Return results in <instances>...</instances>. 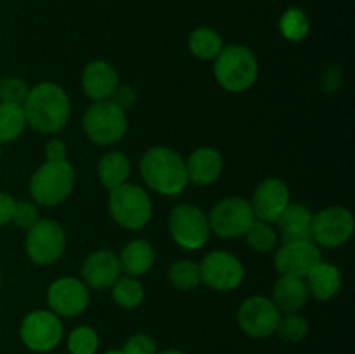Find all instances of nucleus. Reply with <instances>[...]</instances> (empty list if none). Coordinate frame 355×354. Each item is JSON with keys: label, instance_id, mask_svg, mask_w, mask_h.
<instances>
[{"label": "nucleus", "instance_id": "nucleus-43", "mask_svg": "<svg viewBox=\"0 0 355 354\" xmlns=\"http://www.w3.org/2000/svg\"><path fill=\"white\" fill-rule=\"evenodd\" d=\"M0 158H2V149H0Z\"/></svg>", "mask_w": 355, "mask_h": 354}, {"label": "nucleus", "instance_id": "nucleus-17", "mask_svg": "<svg viewBox=\"0 0 355 354\" xmlns=\"http://www.w3.org/2000/svg\"><path fill=\"white\" fill-rule=\"evenodd\" d=\"M121 274L120 259L113 250H94L82 264V281L89 290H107Z\"/></svg>", "mask_w": 355, "mask_h": 354}, {"label": "nucleus", "instance_id": "nucleus-11", "mask_svg": "<svg viewBox=\"0 0 355 354\" xmlns=\"http://www.w3.org/2000/svg\"><path fill=\"white\" fill-rule=\"evenodd\" d=\"M24 346L35 353H49L62 339V323L51 309H37L24 316L19 328Z\"/></svg>", "mask_w": 355, "mask_h": 354}, {"label": "nucleus", "instance_id": "nucleus-1", "mask_svg": "<svg viewBox=\"0 0 355 354\" xmlns=\"http://www.w3.org/2000/svg\"><path fill=\"white\" fill-rule=\"evenodd\" d=\"M23 111L28 127L40 134L54 135L68 125L71 103L59 83L40 82L30 89Z\"/></svg>", "mask_w": 355, "mask_h": 354}, {"label": "nucleus", "instance_id": "nucleus-19", "mask_svg": "<svg viewBox=\"0 0 355 354\" xmlns=\"http://www.w3.org/2000/svg\"><path fill=\"white\" fill-rule=\"evenodd\" d=\"M312 214L311 208L304 203H288L283 214L274 222L281 242H305L312 239Z\"/></svg>", "mask_w": 355, "mask_h": 354}, {"label": "nucleus", "instance_id": "nucleus-2", "mask_svg": "<svg viewBox=\"0 0 355 354\" xmlns=\"http://www.w3.org/2000/svg\"><path fill=\"white\" fill-rule=\"evenodd\" d=\"M139 172L146 186L163 196H177L189 184L186 160L168 146H153L142 155Z\"/></svg>", "mask_w": 355, "mask_h": 354}, {"label": "nucleus", "instance_id": "nucleus-15", "mask_svg": "<svg viewBox=\"0 0 355 354\" xmlns=\"http://www.w3.org/2000/svg\"><path fill=\"white\" fill-rule=\"evenodd\" d=\"M322 260L319 246L312 239L284 242L274 253V267L279 274L305 278Z\"/></svg>", "mask_w": 355, "mask_h": 354}, {"label": "nucleus", "instance_id": "nucleus-26", "mask_svg": "<svg viewBox=\"0 0 355 354\" xmlns=\"http://www.w3.org/2000/svg\"><path fill=\"white\" fill-rule=\"evenodd\" d=\"M144 287L139 281V278L132 276H120L114 285L111 287V297L114 304L121 309H135L144 301Z\"/></svg>", "mask_w": 355, "mask_h": 354}, {"label": "nucleus", "instance_id": "nucleus-41", "mask_svg": "<svg viewBox=\"0 0 355 354\" xmlns=\"http://www.w3.org/2000/svg\"><path fill=\"white\" fill-rule=\"evenodd\" d=\"M104 354H123V351H121V349H110V351H106Z\"/></svg>", "mask_w": 355, "mask_h": 354}, {"label": "nucleus", "instance_id": "nucleus-7", "mask_svg": "<svg viewBox=\"0 0 355 354\" xmlns=\"http://www.w3.org/2000/svg\"><path fill=\"white\" fill-rule=\"evenodd\" d=\"M168 233L184 250H198L210 238L208 215L194 203H179L168 214Z\"/></svg>", "mask_w": 355, "mask_h": 354}, {"label": "nucleus", "instance_id": "nucleus-30", "mask_svg": "<svg viewBox=\"0 0 355 354\" xmlns=\"http://www.w3.org/2000/svg\"><path fill=\"white\" fill-rule=\"evenodd\" d=\"M279 31L288 42H302L311 31V21L304 10L298 7H291L281 14Z\"/></svg>", "mask_w": 355, "mask_h": 354}, {"label": "nucleus", "instance_id": "nucleus-35", "mask_svg": "<svg viewBox=\"0 0 355 354\" xmlns=\"http://www.w3.org/2000/svg\"><path fill=\"white\" fill-rule=\"evenodd\" d=\"M123 354H156V342L148 333H134L123 346Z\"/></svg>", "mask_w": 355, "mask_h": 354}, {"label": "nucleus", "instance_id": "nucleus-24", "mask_svg": "<svg viewBox=\"0 0 355 354\" xmlns=\"http://www.w3.org/2000/svg\"><path fill=\"white\" fill-rule=\"evenodd\" d=\"M132 174V163L125 153L121 151H107L101 156L97 163V177L101 184L107 191L128 183V177Z\"/></svg>", "mask_w": 355, "mask_h": 354}, {"label": "nucleus", "instance_id": "nucleus-27", "mask_svg": "<svg viewBox=\"0 0 355 354\" xmlns=\"http://www.w3.org/2000/svg\"><path fill=\"white\" fill-rule=\"evenodd\" d=\"M26 127L23 106L0 103V144L19 139Z\"/></svg>", "mask_w": 355, "mask_h": 354}, {"label": "nucleus", "instance_id": "nucleus-16", "mask_svg": "<svg viewBox=\"0 0 355 354\" xmlns=\"http://www.w3.org/2000/svg\"><path fill=\"white\" fill-rule=\"evenodd\" d=\"M290 203V187L279 177H267L253 191L250 205L255 219L274 224Z\"/></svg>", "mask_w": 355, "mask_h": 354}, {"label": "nucleus", "instance_id": "nucleus-21", "mask_svg": "<svg viewBox=\"0 0 355 354\" xmlns=\"http://www.w3.org/2000/svg\"><path fill=\"white\" fill-rule=\"evenodd\" d=\"M307 298L309 292L304 278L281 274L274 283L270 301L274 302L281 314H293V312H300V309H304Z\"/></svg>", "mask_w": 355, "mask_h": 354}, {"label": "nucleus", "instance_id": "nucleus-31", "mask_svg": "<svg viewBox=\"0 0 355 354\" xmlns=\"http://www.w3.org/2000/svg\"><path fill=\"white\" fill-rule=\"evenodd\" d=\"M276 333L281 339L286 340V342L298 344L309 335V321L300 314V312L281 314Z\"/></svg>", "mask_w": 355, "mask_h": 354}, {"label": "nucleus", "instance_id": "nucleus-20", "mask_svg": "<svg viewBox=\"0 0 355 354\" xmlns=\"http://www.w3.org/2000/svg\"><path fill=\"white\" fill-rule=\"evenodd\" d=\"M186 169L189 183L196 186H208L220 177L224 170V158L215 148L203 146L191 153L186 160Z\"/></svg>", "mask_w": 355, "mask_h": 354}, {"label": "nucleus", "instance_id": "nucleus-39", "mask_svg": "<svg viewBox=\"0 0 355 354\" xmlns=\"http://www.w3.org/2000/svg\"><path fill=\"white\" fill-rule=\"evenodd\" d=\"M14 207H16V200L9 193L0 191V228L12 222Z\"/></svg>", "mask_w": 355, "mask_h": 354}, {"label": "nucleus", "instance_id": "nucleus-25", "mask_svg": "<svg viewBox=\"0 0 355 354\" xmlns=\"http://www.w3.org/2000/svg\"><path fill=\"white\" fill-rule=\"evenodd\" d=\"M189 52L201 61H214L224 47L220 33L214 28L200 26L189 35Z\"/></svg>", "mask_w": 355, "mask_h": 354}, {"label": "nucleus", "instance_id": "nucleus-8", "mask_svg": "<svg viewBox=\"0 0 355 354\" xmlns=\"http://www.w3.org/2000/svg\"><path fill=\"white\" fill-rule=\"evenodd\" d=\"M66 231L54 219H38L37 224L26 231L24 252L37 266H51L66 252Z\"/></svg>", "mask_w": 355, "mask_h": 354}, {"label": "nucleus", "instance_id": "nucleus-28", "mask_svg": "<svg viewBox=\"0 0 355 354\" xmlns=\"http://www.w3.org/2000/svg\"><path fill=\"white\" fill-rule=\"evenodd\" d=\"M166 276H168L170 285L179 292L194 290L201 285L200 264L189 259H180L173 262Z\"/></svg>", "mask_w": 355, "mask_h": 354}, {"label": "nucleus", "instance_id": "nucleus-38", "mask_svg": "<svg viewBox=\"0 0 355 354\" xmlns=\"http://www.w3.org/2000/svg\"><path fill=\"white\" fill-rule=\"evenodd\" d=\"M321 83H322V89H324L326 94L336 92V90H338L343 83L342 68L336 65L328 66V68L324 69V73H322Z\"/></svg>", "mask_w": 355, "mask_h": 354}, {"label": "nucleus", "instance_id": "nucleus-33", "mask_svg": "<svg viewBox=\"0 0 355 354\" xmlns=\"http://www.w3.org/2000/svg\"><path fill=\"white\" fill-rule=\"evenodd\" d=\"M31 87L28 85L26 80L16 75H7L0 78V103L7 104H19L26 101Z\"/></svg>", "mask_w": 355, "mask_h": 354}, {"label": "nucleus", "instance_id": "nucleus-36", "mask_svg": "<svg viewBox=\"0 0 355 354\" xmlns=\"http://www.w3.org/2000/svg\"><path fill=\"white\" fill-rule=\"evenodd\" d=\"M110 101H113L118 108H121V110L127 113V111H130L132 108L135 106V103H137V92H135L134 87L120 83V85L114 89L113 96H111Z\"/></svg>", "mask_w": 355, "mask_h": 354}, {"label": "nucleus", "instance_id": "nucleus-32", "mask_svg": "<svg viewBox=\"0 0 355 354\" xmlns=\"http://www.w3.org/2000/svg\"><path fill=\"white\" fill-rule=\"evenodd\" d=\"M99 347V335L92 326H76L68 337L69 354H96Z\"/></svg>", "mask_w": 355, "mask_h": 354}, {"label": "nucleus", "instance_id": "nucleus-14", "mask_svg": "<svg viewBox=\"0 0 355 354\" xmlns=\"http://www.w3.org/2000/svg\"><path fill=\"white\" fill-rule=\"evenodd\" d=\"M90 301V290L75 276H62L47 288V305L59 318H75L82 314Z\"/></svg>", "mask_w": 355, "mask_h": 354}, {"label": "nucleus", "instance_id": "nucleus-37", "mask_svg": "<svg viewBox=\"0 0 355 354\" xmlns=\"http://www.w3.org/2000/svg\"><path fill=\"white\" fill-rule=\"evenodd\" d=\"M44 155L45 162H62V160H68V146L62 139L52 137L45 142Z\"/></svg>", "mask_w": 355, "mask_h": 354}, {"label": "nucleus", "instance_id": "nucleus-29", "mask_svg": "<svg viewBox=\"0 0 355 354\" xmlns=\"http://www.w3.org/2000/svg\"><path fill=\"white\" fill-rule=\"evenodd\" d=\"M245 238L248 242L250 248L257 253L272 252V250L277 248V243H279L276 226L270 224V222L260 221V219L253 221V224L246 231Z\"/></svg>", "mask_w": 355, "mask_h": 354}, {"label": "nucleus", "instance_id": "nucleus-10", "mask_svg": "<svg viewBox=\"0 0 355 354\" xmlns=\"http://www.w3.org/2000/svg\"><path fill=\"white\" fill-rule=\"evenodd\" d=\"M354 231V214L342 205L322 208L312 219V242L326 248L345 245L352 238Z\"/></svg>", "mask_w": 355, "mask_h": 354}, {"label": "nucleus", "instance_id": "nucleus-13", "mask_svg": "<svg viewBox=\"0 0 355 354\" xmlns=\"http://www.w3.org/2000/svg\"><path fill=\"white\" fill-rule=\"evenodd\" d=\"M238 325L252 339H267L276 333L281 312L269 297L252 295L238 307Z\"/></svg>", "mask_w": 355, "mask_h": 354}, {"label": "nucleus", "instance_id": "nucleus-5", "mask_svg": "<svg viewBox=\"0 0 355 354\" xmlns=\"http://www.w3.org/2000/svg\"><path fill=\"white\" fill-rule=\"evenodd\" d=\"M107 208L113 221L130 231L142 229L153 217L151 196L139 184L125 183L111 189Z\"/></svg>", "mask_w": 355, "mask_h": 354}, {"label": "nucleus", "instance_id": "nucleus-40", "mask_svg": "<svg viewBox=\"0 0 355 354\" xmlns=\"http://www.w3.org/2000/svg\"><path fill=\"white\" fill-rule=\"evenodd\" d=\"M156 354H184V353L179 349H165V351H162V353H156Z\"/></svg>", "mask_w": 355, "mask_h": 354}, {"label": "nucleus", "instance_id": "nucleus-9", "mask_svg": "<svg viewBox=\"0 0 355 354\" xmlns=\"http://www.w3.org/2000/svg\"><path fill=\"white\" fill-rule=\"evenodd\" d=\"M255 221V214L246 198L227 196L211 207L208 214L210 231L218 238L234 239L246 235Z\"/></svg>", "mask_w": 355, "mask_h": 354}, {"label": "nucleus", "instance_id": "nucleus-4", "mask_svg": "<svg viewBox=\"0 0 355 354\" xmlns=\"http://www.w3.org/2000/svg\"><path fill=\"white\" fill-rule=\"evenodd\" d=\"M75 167L68 162H45L30 177L31 200L40 207H55L75 189Z\"/></svg>", "mask_w": 355, "mask_h": 354}, {"label": "nucleus", "instance_id": "nucleus-3", "mask_svg": "<svg viewBox=\"0 0 355 354\" xmlns=\"http://www.w3.org/2000/svg\"><path fill=\"white\" fill-rule=\"evenodd\" d=\"M214 75L218 85L227 92H245L259 78V59L246 45H224L214 59Z\"/></svg>", "mask_w": 355, "mask_h": 354}, {"label": "nucleus", "instance_id": "nucleus-22", "mask_svg": "<svg viewBox=\"0 0 355 354\" xmlns=\"http://www.w3.org/2000/svg\"><path fill=\"white\" fill-rule=\"evenodd\" d=\"M118 259H120L121 273L132 278H141L144 274H148L151 271V267L155 266L156 253L148 239L135 238L130 239L121 248Z\"/></svg>", "mask_w": 355, "mask_h": 354}, {"label": "nucleus", "instance_id": "nucleus-6", "mask_svg": "<svg viewBox=\"0 0 355 354\" xmlns=\"http://www.w3.org/2000/svg\"><path fill=\"white\" fill-rule=\"evenodd\" d=\"M82 127L87 139L94 144L113 146L127 134L128 118L113 101H96L83 113Z\"/></svg>", "mask_w": 355, "mask_h": 354}, {"label": "nucleus", "instance_id": "nucleus-23", "mask_svg": "<svg viewBox=\"0 0 355 354\" xmlns=\"http://www.w3.org/2000/svg\"><path fill=\"white\" fill-rule=\"evenodd\" d=\"M304 280L305 285H307L309 295L321 302L331 301L342 288V273H340V269L335 264L324 262V260L314 266V269Z\"/></svg>", "mask_w": 355, "mask_h": 354}, {"label": "nucleus", "instance_id": "nucleus-12", "mask_svg": "<svg viewBox=\"0 0 355 354\" xmlns=\"http://www.w3.org/2000/svg\"><path fill=\"white\" fill-rule=\"evenodd\" d=\"M201 283L215 292H232L245 280V266L231 252L215 250L200 262Z\"/></svg>", "mask_w": 355, "mask_h": 354}, {"label": "nucleus", "instance_id": "nucleus-18", "mask_svg": "<svg viewBox=\"0 0 355 354\" xmlns=\"http://www.w3.org/2000/svg\"><path fill=\"white\" fill-rule=\"evenodd\" d=\"M120 85V75L111 62L104 59H94L87 62L82 71V89L89 99L107 101L113 96L114 89Z\"/></svg>", "mask_w": 355, "mask_h": 354}, {"label": "nucleus", "instance_id": "nucleus-42", "mask_svg": "<svg viewBox=\"0 0 355 354\" xmlns=\"http://www.w3.org/2000/svg\"><path fill=\"white\" fill-rule=\"evenodd\" d=\"M0 287H2V273H0Z\"/></svg>", "mask_w": 355, "mask_h": 354}, {"label": "nucleus", "instance_id": "nucleus-34", "mask_svg": "<svg viewBox=\"0 0 355 354\" xmlns=\"http://www.w3.org/2000/svg\"><path fill=\"white\" fill-rule=\"evenodd\" d=\"M38 219H40V212H38V205L33 200H16L12 222L17 228L28 231L37 224Z\"/></svg>", "mask_w": 355, "mask_h": 354}]
</instances>
